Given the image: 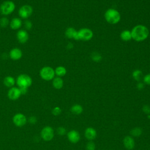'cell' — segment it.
Returning a JSON list of instances; mask_svg holds the SVG:
<instances>
[{
  "mask_svg": "<svg viewBox=\"0 0 150 150\" xmlns=\"http://www.w3.org/2000/svg\"><path fill=\"white\" fill-rule=\"evenodd\" d=\"M91 59L96 62H98L102 59V56L100 54V53L95 52L92 53L91 54Z\"/></svg>",
  "mask_w": 150,
  "mask_h": 150,
  "instance_id": "cell-26",
  "label": "cell"
},
{
  "mask_svg": "<svg viewBox=\"0 0 150 150\" xmlns=\"http://www.w3.org/2000/svg\"><path fill=\"white\" fill-rule=\"evenodd\" d=\"M33 9L32 6L29 5H24L21 6L18 11L19 16L22 19H28L33 13Z\"/></svg>",
  "mask_w": 150,
  "mask_h": 150,
  "instance_id": "cell-8",
  "label": "cell"
},
{
  "mask_svg": "<svg viewBox=\"0 0 150 150\" xmlns=\"http://www.w3.org/2000/svg\"><path fill=\"white\" fill-rule=\"evenodd\" d=\"M70 111L72 113L77 115V114H81L83 112V107L81 105H80V104H74L71 107Z\"/></svg>",
  "mask_w": 150,
  "mask_h": 150,
  "instance_id": "cell-22",
  "label": "cell"
},
{
  "mask_svg": "<svg viewBox=\"0 0 150 150\" xmlns=\"http://www.w3.org/2000/svg\"><path fill=\"white\" fill-rule=\"evenodd\" d=\"M24 25H25V29L26 30H30L32 28V26H33L32 22L30 21H29V20L25 21V22H24Z\"/></svg>",
  "mask_w": 150,
  "mask_h": 150,
  "instance_id": "cell-27",
  "label": "cell"
},
{
  "mask_svg": "<svg viewBox=\"0 0 150 150\" xmlns=\"http://www.w3.org/2000/svg\"><path fill=\"white\" fill-rule=\"evenodd\" d=\"M40 137L45 141H50L54 137L53 129L50 126H45L40 131Z\"/></svg>",
  "mask_w": 150,
  "mask_h": 150,
  "instance_id": "cell-7",
  "label": "cell"
},
{
  "mask_svg": "<svg viewBox=\"0 0 150 150\" xmlns=\"http://www.w3.org/2000/svg\"><path fill=\"white\" fill-rule=\"evenodd\" d=\"M57 132L59 135H64L66 132V129L63 127H59L57 129Z\"/></svg>",
  "mask_w": 150,
  "mask_h": 150,
  "instance_id": "cell-31",
  "label": "cell"
},
{
  "mask_svg": "<svg viewBox=\"0 0 150 150\" xmlns=\"http://www.w3.org/2000/svg\"><path fill=\"white\" fill-rule=\"evenodd\" d=\"M121 39L125 42L129 41L132 39V35L131 32L129 30H124L121 32L120 34Z\"/></svg>",
  "mask_w": 150,
  "mask_h": 150,
  "instance_id": "cell-20",
  "label": "cell"
},
{
  "mask_svg": "<svg viewBox=\"0 0 150 150\" xmlns=\"http://www.w3.org/2000/svg\"><path fill=\"white\" fill-rule=\"evenodd\" d=\"M67 48H68L69 49H71V48L73 47V44H72L71 43H69L67 44Z\"/></svg>",
  "mask_w": 150,
  "mask_h": 150,
  "instance_id": "cell-36",
  "label": "cell"
},
{
  "mask_svg": "<svg viewBox=\"0 0 150 150\" xmlns=\"http://www.w3.org/2000/svg\"><path fill=\"white\" fill-rule=\"evenodd\" d=\"M52 85L56 89H60L63 86V80L62 77H54L52 81Z\"/></svg>",
  "mask_w": 150,
  "mask_h": 150,
  "instance_id": "cell-19",
  "label": "cell"
},
{
  "mask_svg": "<svg viewBox=\"0 0 150 150\" xmlns=\"http://www.w3.org/2000/svg\"><path fill=\"white\" fill-rule=\"evenodd\" d=\"M15 9V4L12 1H5L0 6V11L4 15H9Z\"/></svg>",
  "mask_w": 150,
  "mask_h": 150,
  "instance_id": "cell-5",
  "label": "cell"
},
{
  "mask_svg": "<svg viewBox=\"0 0 150 150\" xmlns=\"http://www.w3.org/2000/svg\"><path fill=\"white\" fill-rule=\"evenodd\" d=\"M105 21L110 24L115 25L118 23L121 20L120 13L115 9L110 8L104 13Z\"/></svg>",
  "mask_w": 150,
  "mask_h": 150,
  "instance_id": "cell-2",
  "label": "cell"
},
{
  "mask_svg": "<svg viewBox=\"0 0 150 150\" xmlns=\"http://www.w3.org/2000/svg\"><path fill=\"white\" fill-rule=\"evenodd\" d=\"M9 25V21L8 18L4 16L0 19V26L2 28H6Z\"/></svg>",
  "mask_w": 150,
  "mask_h": 150,
  "instance_id": "cell-25",
  "label": "cell"
},
{
  "mask_svg": "<svg viewBox=\"0 0 150 150\" xmlns=\"http://www.w3.org/2000/svg\"><path fill=\"white\" fill-rule=\"evenodd\" d=\"M7 95L10 100L14 101L18 100L22 94L19 87H12L8 90Z\"/></svg>",
  "mask_w": 150,
  "mask_h": 150,
  "instance_id": "cell-10",
  "label": "cell"
},
{
  "mask_svg": "<svg viewBox=\"0 0 150 150\" xmlns=\"http://www.w3.org/2000/svg\"><path fill=\"white\" fill-rule=\"evenodd\" d=\"M123 143L125 147L129 150L132 149L134 148V146H135L134 140L133 138H132L130 136H126L123 139Z\"/></svg>",
  "mask_w": 150,
  "mask_h": 150,
  "instance_id": "cell-16",
  "label": "cell"
},
{
  "mask_svg": "<svg viewBox=\"0 0 150 150\" xmlns=\"http://www.w3.org/2000/svg\"><path fill=\"white\" fill-rule=\"evenodd\" d=\"M130 133L134 137H139V136H140L142 134V131L141 128H139V127H135V128H134V129H132Z\"/></svg>",
  "mask_w": 150,
  "mask_h": 150,
  "instance_id": "cell-24",
  "label": "cell"
},
{
  "mask_svg": "<svg viewBox=\"0 0 150 150\" xmlns=\"http://www.w3.org/2000/svg\"><path fill=\"white\" fill-rule=\"evenodd\" d=\"M65 36L69 39H73L76 40H79L78 31L72 27H69L66 29Z\"/></svg>",
  "mask_w": 150,
  "mask_h": 150,
  "instance_id": "cell-13",
  "label": "cell"
},
{
  "mask_svg": "<svg viewBox=\"0 0 150 150\" xmlns=\"http://www.w3.org/2000/svg\"><path fill=\"white\" fill-rule=\"evenodd\" d=\"M16 38L18 41L21 43H25L29 39V34L26 30L21 29L16 33Z\"/></svg>",
  "mask_w": 150,
  "mask_h": 150,
  "instance_id": "cell-11",
  "label": "cell"
},
{
  "mask_svg": "<svg viewBox=\"0 0 150 150\" xmlns=\"http://www.w3.org/2000/svg\"><path fill=\"white\" fill-rule=\"evenodd\" d=\"M54 73H55V75H56L57 77H62L66 75L67 73V70L64 66H57L54 69Z\"/></svg>",
  "mask_w": 150,
  "mask_h": 150,
  "instance_id": "cell-21",
  "label": "cell"
},
{
  "mask_svg": "<svg viewBox=\"0 0 150 150\" xmlns=\"http://www.w3.org/2000/svg\"><path fill=\"white\" fill-rule=\"evenodd\" d=\"M143 81L145 84L150 86V73L146 74L143 77Z\"/></svg>",
  "mask_w": 150,
  "mask_h": 150,
  "instance_id": "cell-30",
  "label": "cell"
},
{
  "mask_svg": "<svg viewBox=\"0 0 150 150\" xmlns=\"http://www.w3.org/2000/svg\"><path fill=\"white\" fill-rule=\"evenodd\" d=\"M62 112V110L59 107H55L53 108V109L52 111V113L54 115H59Z\"/></svg>",
  "mask_w": 150,
  "mask_h": 150,
  "instance_id": "cell-29",
  "label": "cell"
},
{
  "mask_svg": "<svg viewBox=\"0 0 150 150\" xmlns=\"http://www.w3.org/2000/svg\"><path fill=\"white\" fill-rule=\"evenodd\" d=\"M16 80H15L14 77H13L11 76H6L3 81L4 84L9 88H11L12 87H13L14 84H15Z\"/></svg>",
  "mask_w": 150,
  "mask_h": 150,
  "instance_id": "cell-18",
  "label": "cell"
},
{
  "mask_svg": "<svg viewBox=\"0 0 150 150\" xmlns=\"http://www.w3.org/2000/svg\"><path fill=\"white\" fill-rule=\"evenodd\" d=\"M9 56L12 60H18L22 57V52L19 48L14 47L10 50Z\"/></svg>",
  "mask_w": 150,
  "mask_h": 150,
  "instance_id": "cell-12",
  "label": "cell"
},
{
  "mask_svg": "<svg viewBox=\"0 0 150 150\" xmlns=\"http://www.w3.org/2000/svg\"><path fill=\"white\" fill-rule=\"evenodd\" d=\"M137 87L138 89L139 90H141L144 87V83H141V82H139L137 84Z\"/></svg>",
  "mask_w": 150,
  "mask_h": 150,
  "instance_id": "cell-35",
  "label": "cell"
},
{
  "mask_svg": "<svg viewBox=\"0 0 150 150\" xmlns=\"http://www.w3.org/2000/svg\"><path fill=\"white\" fill-rule=\"evenodd\" d=\"M142 75V72L141 70L137 69L133 71L132 73V77L137 81H139L141 79V76Z\"/></svg>",
  "mask_w": 150,
  "mask_h": 150,
  "instance_id": "cell-23",
  "label": "cell"
},
{
  "mask_svg": "<svg viewBox=\"0 0 150 150\" xmlns=\"http://www.w3.org/2000/svg\"><path fill=\"white\" fill-rule=\"evenodd\" d=\"M84 135H85V137L87 139L91 141L96 138V137L97 136V132H96V129H94L93 128L88 127L85 130Z\"/></svg>",
  "mask_w": 150,
  "mask_h": 150,
  "instance_id": "cell-15",
  "label": "cell"
},
{
  "mask_svg": "<svg viewBox=\"0 0 150 150\" xmlns=\"http://www.w3.org/2000/svg\"><path fill=\"white\" fill-rule=\"evenodd\" d=\"M21 94H25L27 93L28 92V88H25V87H22V88H19Z\"/></svg>",
  "mask_w": 150,
  "mask_h": 150,
  "instance_id": "cell-34",
  "label": "cell"
},
{
  "mask_svg": "<svg viewBox=\"0 0 150 150\" xmlns=\"http://www.w3.org/2000/svg\"><path fill=\"white\" fill-rule=\"evenodd\" d=\"M32 79L30 76L26 74H19L16 80V83L19 88H29L32 84Z\"/></svg>",
  "mask_w": 150,
  "mask_h": 150,
  "instance_id": "cell-3",
  "label": "cell"
},
{
  "mask_svg": "<svg viewBox=\"0 0 150 150\" xmlns=\"http://www.w3.org/2000/svg\"><path fill=\"white\" fill-rule=\"evenodd\" d=\"M67 138L71 143H77L80 139V135L76 130H71L67 133Z\"/></svg>",
  "mask_w": 150,
  "mask_h": 150,
  "instance_id": "cell-14",
  "label": "cell"
},
{
  "mask_svg": "<svg viewBox=\"0 0 150 150\" xmlns=\"http://www.w3.org/2000/svg\"><path fill=\"white\" fill-rule=\"evenodd\" d=\"M22 25V21L19 18H13L9 22V26L13 30L19 29Z\"/></svg>",
  "mask_w": 150,
  "mask_h": 150,
  "instance_id": "cell-17",
  "label": "cell"
},
{
  "mask_svg": "<svg viewBox=\"0 0 150 150\" xmlns=\"http://www.w3.org/2000/svg\"><path fill=\"white\" fill-rule=\"evenodd\" d=\"M78 36L79 40L88 41L93 38V32L90 29L84 28L78 30Z\"/></svg>",
  "mask_w": 150,
  "mask_h": 150,
  "instance_id": "cell-6",
  "label": "cell"
},
{
  "mask_svg": "<svg viewBox=\"0 0 150 150\" xmlns=\"http://www.w3.org/2000/svg\"><path fill=\"white\" fill-rule=\"evenodd\" d=\"M39 75L40 77L44 80H52L55 77L54 70L50 66H44L40 69L39 71Z\"/></svg>",
  "mask_w": 150,
  "mask_h": 150,
  "instance_id": "cell-4",
  "label": "cell"
},
{
  "mask_svg": "<svg viewBox=\"0 0 150 150\" xmlns=\"http://www.w3.org/2000/svg\"><path fill=\"white\" fill-rule=\"evenodd\" d=\"M37 121V118L35 116H30L29 117V122L30 123V124H34Z\"/></svg>",
  "mask_w": 150,
  "mask_h": 150,
  "instance_id": "cell-33",
  "label": "cell"
},
{
  "mask_svg": "<svg viewBox=\"0 0 150 150\" xmlns=\"http://www.w3.org/2000/svg\"><path fill=\"white\" fill-rule=\"evenodd\" d=\"M142 110L146 114H150V107L148 105H145L142 107Z\"/></svg>",
  "mask_w": 150,
  "mask_h": 150,
  "instance_id": "cell-32",
  "label": "cell"
},
{
  "mask_svg": "<svg viewBox=\"0 0 150 150\" xmlns=\"http://www.w3.org/2000/svg\"><path fill=\"white\" fill-rule=\"evenodd\" d=\"M86 149L87 150H95L96 149V145L93 141L88 142L86 145Z\"/></svg>",
  "mask_w": 150,
  "mask_h": 150,
  "instance_id": "cell-28",
  "label": "cell"
},
{
  "mask_svg": "<svg viewBox=\"0 0 150 150\" xmlns=\"http://www.w3.org/2000/svg\"><path fill=\"white\" fill-rule=\"evenodd\" d=\"M132 39L136 42H142L149 36V31L146 26L143 25H137L134 26L131 31Z\"/></svg>",
  "mask_w": 150,
  "mask_h": 150,
  "instance_id": "cell-1",
  "label": "cell"
},
{
  "mask_svg": "<svg viewBox=\"0 0 150 150\" xmlns=\"http://www.w3.org/2000/svg\"><path fill=\"white\" fill-rule=\"evenodd\" d=\"M12 121L16 127H21L26 124L27 118L24 114L22 113H17L13 117Z\"/></svg>",
  "mask_w": 150,
  "mask_h": 150,
  "instance_id": "cell-9",
  "label": "cell"
}]
</instances>
